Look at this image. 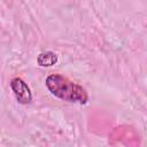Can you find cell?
<instances>
[{"label":"cell","mask_w":147,"mask_h":147,"mask_svg":"<svg viewBox=\"0 0 147 147\" xmlns=\"http://www.w3.org/2000/svg\"><path fill=\"white\" fill-rule=\"evenodd\" d=\"M45 85L51 94L63 101L79 105H85L88 101V94L82 85L60 74H52L47 76Z\"/></svg>","instance_id":"cell-1"},{"label":"cell","mask_w":147,"mask_h":147,"mask_svg":"<svg viewBox=\"0 0 147 147\" xmlns=\"http://www.w3.org/2000/svg\"><path fill=\"white\" fill-rule=\"evenodd\" d=\"M10 88L18 103L29 105L32 102V92L28 84L20 77H15L10 80Z\"/></svg>","instance_id":"cell-2"},{"label":"cell","mask_w":147,"mask_h":147,"mask_svg":"<svg viewBox=\"0 0 147 147\" xmlns=\"http://www.w3.org/2000/svg\"><path fill=\"white\" fill-rule=\"evenodd\" d=\"M56 62H57V55L52 51L41 52L37 57V63L40 67H52Z\"/></svg>","instance_id":"cell-3"}]
</instances>
